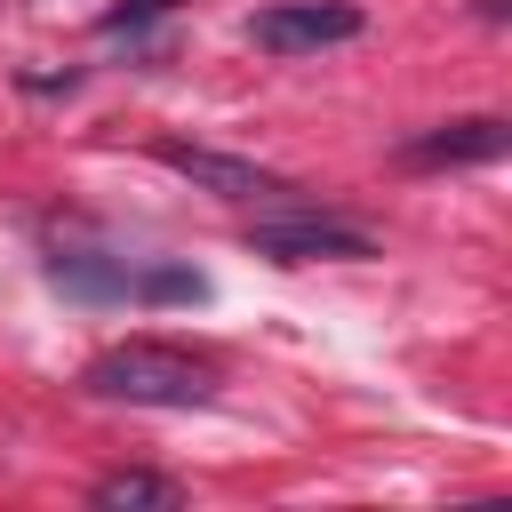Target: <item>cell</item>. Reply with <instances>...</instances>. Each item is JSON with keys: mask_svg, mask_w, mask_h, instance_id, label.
Masks as SVG:
<instances>
[{"mask_svg": "<svg viewBox=\"0 0 512 512\" xmlns=\"http://www.w3.org/2000/svg\"><path fill=\"white\" fill-rule=\"evenodd\" d=\"M80 392L88 400H128V408H200L216 384L200 360L168 352V344H112L80 368Z\"/></svg>", "mask_w": 512, "mask_h": 512, "instance_id": "cell-1", "label": "cell"}, {"mask_svg": "<svg viewBox=\"0 0 512 512\" xmlns=\"http://www.w3.org/2000/svg\"><path fill=\"white\" fill-rule=\"evenodd\" d=\"M352 32H360V8H344V0H280V8H256V24H248V40H256L264 56L336 48V40H352Z\"/></svg>", "mask_w": 512, "mask_h": 512, "instance_id": "cell-3", "label": "cell"}, {"mask_svg": "<svg viewBox=\"0 0 512 512\" xmlns=\"http://www.w3.org/2000/svg\"><path fill=\"white\" fill-rule=\"evenodd\" d=\"M96 504H184V488L152 480V472H112V480H96Z\"/></svg>", "mask_w": 512, "mask_h": 512, "instance_id": "cell-6", "label": "cell"}, {"mask_svg": "<svg viewBox=\"0 0 512 512\" xmlns=\"http://www.w3.org/2000/svg\"><path fill=\"white\" fill-rule=\"evenodd\" d=\"M160 160H168L176 176L208 184L216 200H280V192H288L272 168H256V160H232V152H208V144H160Z\"/></svg>", "mask_w": 512, "mask_h": 512, "instance_id": "cell-4", "label": "cell"}, {"mask_svg": "<svg viewBox=\"0 0 512 512\" xmlns=\"http://www.w3.org/2000/svg\"><path fill=\"white\" fill-rule=\"evenodd\" d=\"M248 248L256 256H280V264H360L376 256V240L344 216H320V208H296V216H256L248 224Z\"/></svg>", "mask_w": 512, "mask_h": 512, "instance_id": "cell-2", "label": "cell"}, {"mask_svg": "<svg viewBox=\"0 0 512 512\" xmlns=\"http://www.w3.org/2000/svg\"><path fill=\"white\" fill-rule=\"evenodd\" d=\"M504 144H512V128H504L496 112H472V120H448V128L416 136L400 160H408V168H472V160H496Z\"/></svg>", "mask_w": 512, "mask_h": 512, "instance_id": "cell-5", "label": "cell"}, {"mask_svg": "<svg viewBox=\"0 0 512 512\" xmlns=\"http://www.w3.org/2000/svg\"><path fill=\"white\" fill-rule=\"evenodd\" d=\"M176 0H128V8H104V32H136L144 16H168Z\"/></svg>", "mask_w": 512, "mask_h": 512, "instance_id": "cell-7", "label": "cell"}]
</instances>
